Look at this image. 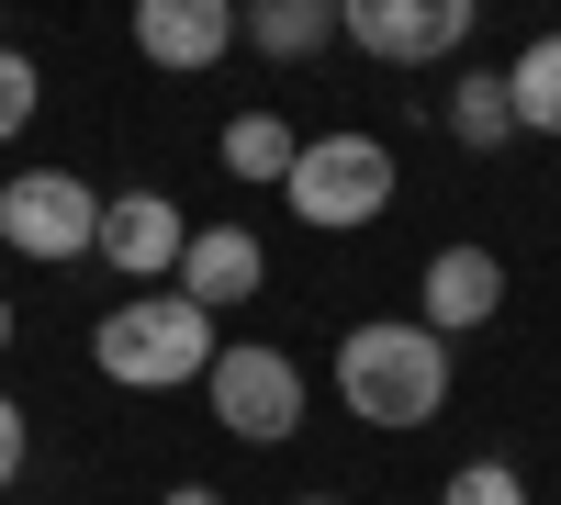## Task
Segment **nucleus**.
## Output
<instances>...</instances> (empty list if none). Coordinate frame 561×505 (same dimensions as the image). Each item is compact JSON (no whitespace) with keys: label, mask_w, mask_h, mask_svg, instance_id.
I'll use <instances>...</instances> for the list:
<instances>
[{"label":"nucleus","mask_w":561,"mask_h":505,"mask_svg":"<svg viewBox=\"0 0 561 505\" xmlns=\"http://www.w3.org/2000/svg\"><path fill=\"white\" fill-rule=\"evenodd\" d=\"M449 382L460 359L438 326H415V314H359L337 337V416H359L370 438H415L449 416Z\"/></svg>","instance_id":"nucleus-1"},{"label":"nucleus","mask_w":561,"mask_h":505,"mask_svg":"<svg viewBox=\"0 0 561 505\" xmlns=\"http://www.w3.org/2000/svg\"><path fill=\"white\" fill-rule=\"evenodd\" d=\"M90 359H102V382H124V393H180V382H203V359H214V314L192 292L147 282V292H124L102 326H90Z\"/></svg>","instance_id":"nucleus-2"},{"label":"nucleus","mask_w":561,"mask_h":505,"mask_svg":"<svg viewBox=\"0 0 561 505\" xmlns=\"http://www.w3.org/2000/svg\"><path fill=\"white\" fill-rule=\"evenodd\" d=\"M404 192L393 147L370 124H337V135H304L293 169H280V203H293V225H314V237H359V225H382Z\"/></svg>","instance_id":"nucleus-3"},{"label":"nucleus","mask_w":561,"mask_h":505,"mask_svg":"<svg viewBox=\"0 0 561 505\" xmlns=\"http://www.w3.org/2000/svg\"><path fill=\"white\" fill-rule=\"evenodd\" d=\"M203 404H214V427L237 438V449H293V438H304L314 382H304V359H293V348L214 337V359H203Z\"/></svg>","instance_id":"nucleus-4"},{"label":"nucleus","mask_w":561,"mask_h":505,"mask_svg":"<svg viewBox=\"0 0 561 505\" xmlns=\"http://www.w3.org/2000/svg\"><path fill=\"white\" fill-rule=\"evenodd\" d=\"M90 225H102V192L79 169H12L0 180V248L12 259L68 269V259H90Z\"/></svg>","instance_id":"nucleus-5"},{"label":"nucleus","mask_w":561,"mask_h":505,"mask_svg":"<svg viewBox=\"0 0 561 505\" xmlns=\"http://www.w3.org/2000/svg\"><path fill=\"white\" fill-rule=\"evenodd\" d=\"M472 23H483V0H337V34L370 68H449L472 45Z\"/></svg>","instance_id":"nucleus-6"},{"label":"nucleus","mask_w":561,"mask_h":505,"mask_svg":"<svg viewBox=\"0 0 561 505\" xmlns=\"http://www.w3.org/2000/svg\"><path fill=\"white\" fill-rule=\"evenodd\" d=\"M180 237H192V214H180L169 192H102L90 259H102V269H124V282L147 292V282H169V269H180Z\"/></svg>","instance_id":"nucleus-7"},{"label":"nucleus","mask_w":561,"mask_h":505,"mask_svg":"<svg viewBox=\"0 0 561 505\" xmlns=\"http://www.w3.org/2000/svg\"><path fill=\"white\" fill-rule=\"evenodd\" d=\"M135 57L158 79H203L237 57V0H135Z\"/></svg>","instance_id":"nucleus-8"},{"label":"nucleus","mask_w":561,"mask_h":505,"mask_svg":"<svg viewBox=\"0 0 561 505\" xmlns=\"http://www.w3.org/2000/svg\"><path fill=\"white\" fill-rule=\"evenodd\" d=\"M494 314H505V259H494V248L460 237V248H438L427 269H415V326H438V337H483Z\"/></svg>","instance_id":"nucleus-9"},{"label":"nucleus","mask_w":561,"mask_h":505,"mask_svg":"<svg viewBox=\"0 0 561 505\" xmlns=\"http://www.w3.org/2000/svg\"><path fill=\"white\" fill-rule=\"evenodd\" d=\"M259 282H270V248L248 237V225H192V237H180L169 292H192L203 314H237V303H259Z\"/></svg>","instance_id":"nucleus-10"},{"label":"nucleus","mask_w":561,"mask_h":505,"mask_svg":"<svg viewBox=\"0 0 561 505\" xmlns=\"http://www.w3.org/2000/svg\"><path fill=\"white\" fill-rule=\"evenodd\" d=\"M237 34L270 68H314L325 45H337V0H237Z\"/></svg>","instance_id":"nucleus-11"},{"label":"nucleus","mask_w":561,"mask_h":505,"mask_svg":"<svg viewBox=\"0 0 561 505\" xmlns=\"http://www.w3.org/2000/svg\"><path fill=\"white\" fill-rule=\"evenodd\" d=\"M438 124H449V147H472V158L517 147V102H505V68H460V79H449V102H438Z\"/></svg>","instance_id":"nucleus-12"},{"label":"nucleus","mask_w":561,"mask_h":505,"mask_svg":"<svg viewBox=\"0 0 561 505\" xmlns=\"http://www.w3.org/2000/svg\"><path fill=\"white\" fill-rule=\"evenodd\" d=\"M293 147L304 135L280 124V113H237L214 135V158H225V180H248V192H280V169H293Z\"/></svg>","instance_id":"nucleus-13"},{"label":"nucleus","mask_w":561,"mask_h":505,"mask_svg":"<svg viewBox=\"0 0 561 505\" xmlns=\"http://www.w3.org/2000/svg\"><path fill=\"white\" fill-rule=\"evenodd\" d=\"M505 102H517V135H561V34H528L505 57Z\"/></svg>","instance_id":"nucleus-14"},{"label":"nucleus","mask_w":561,"mask_h":505,"mask_svg":"<svg viewBox=\"0 0 561 505\" xmlns=\"http://www.w3.org/2000/svg\"><path fill=\"white\" fill-rule=\"evenodd\" d=\"M438 505H539V494H528L517 461H494V449H483V461H460V472L438 483Z\"/></svg>","instance_id":"nucleus-15"},{"label":"nucleus","mask_w":561,"mask_h":505,"mask_svg":"<svg viewBox=\"0 0 561 505\" xmlns=\"http://www.w3.org/2000/svg\"><path fill=\"white\" fill-rule=\"evenodd\" d=\"M34 113H45V68L23 57V45H0V147H23Z\"/></svg>","instance_id":"nucleus-16"},{"label":"nucleus","mask_w":561,"mask_h":505,"mask_svg":"<svg viewBox=\"0 0 561 505\" xmlns=\"http://www.w3.org/2000/svg\"><path fill=\"white\" fill-rule=\"evenodd\" d=\"M23 461H34V416H23V404H12V393H0V494H12V483H23Z\"/></svg>","instance_id":"nucleus-17"},{"label":"nucleus","mask_w":561,"mask_h":505,"mask_svg":"<svg viewBox=\"0 0 561 505\" xmlns=\"http://www.w3.org/2000/svg\"><path fill=\"white\" fill-rule=\"evenodd\" d=\"M158 505H225V494H214V483H169Z\"/></svg>","instance_id":"nucleus-18"},{"label":"nucleus","mask_w":561,"mask_h":505,"mask_svg":"<svg viewBox=\"0 0 561 505\" xmlns=\"http://www.w3.org/2000/svg\"><path fill=\"white\" fill-rule=\"evenodd\" d=\"M12 326H23V314H12V292H0V359H12Z\"/></svg>","instance_id":"nucleus-19"},{"label":"nucleus","mask_w":561,"mask_h":505,"mask_svg":"<svg viewBox=\"0 0 561 505\" xmlns=\"http://www.w3.org/2000/svg\"><path fill=\"white\" fill-rule=\"evenodd\" d=\"M293 505H348V494H293Z\"/></svg>","instance_id":"nucleus-20"}]
</instances>
